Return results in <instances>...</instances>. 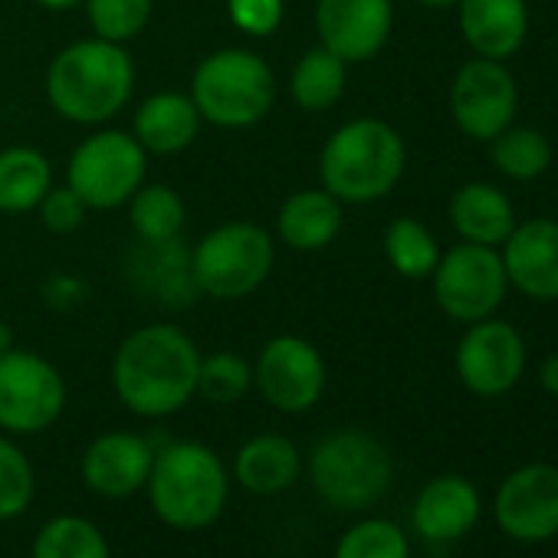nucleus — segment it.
I'll list each match as a JSON object with an SVG mask.
<instances>
[{"mask_svg":"<svg viewBox=\"0 0 558 558\" xmlns=\"http://www.w3.org/2000/svg\"><path fill=\"white\" fill-rule=\"evenodd\" d=\"M201 352L194 339L171 326L155 323L135 329L112 359L116 398L138 417H171L197 395Z\"/></svg>","mask_w":558,"mask_h":558,"instance_id":"obj_1","label":"nucleus"},{"mask_svg":"<svg viewBox=\"0 0 558 558\" xmlns=\"http://www.w3.org/2000/svg\"><path fill=\"white\" fill-rule=\"evenodd\" d=\"M135 93V63L122 44L99 37L60 50L47 70L50 106L76 125H106Z\"/></svg>","mask_w":558,"mask_h":558,"instance_id":"obj_2","label":"nucleus"},{"mask_svg":"<svg viewBox=\"0 0 558 558\" xmlns=\"http://www.w3.org/2000/svg\"><path fill=\"white\" fill-rule=\"evenodd\" d=\"M145 493L161 525L174 532H201L227 509L230 470L207 444L174 440L155 450Z\"/></svg>","mask_w":558,"mask_h":558,"instance_id":"obj_3","label":"nucleus"},{"mask_svg":"<svg viewBox=\"0 0 558 558\" xmlns=\"http://www.w3.org/2000/svg\"><path fill=\"white\" fill-rule=\"evenodd\" d=\"M408 168V145L385 119H352L339 125L319 151V181L342 204H375L388 197Z\"/></svg>","mask_w":558,"mask_h":558,"instance_id":"obj_4","label":"nucleus"},{"mask_svg":"<svg viewBox=\"0 0 558 558\" xmlns=\"http://www.w3.org/2000/svg\"><path fill=\"white\" fill-rule=\"evenodd\" d=\"M306 470L316 493L329 506L345 512L375 506L395 480L391 450L362 427H342L326 434L313 447Z\"/></svg>","mask_w":558,"mask_h":558,"instance_id":"obj_5","label":"nucleus"},{"mask_svg":"<svg viewBox=\"0 0 558 558\" xmlns=\"http://www.w3.org/2000/svg\"><path fill=\"white\" fill-rule=\"evenodd\" d=\"M276 76L269 63L243 47L204 57L191 76V102L217 129H250L272 109Z\"/></svg>","mask_w":558,"mask_h":558,"instance_id":"obj_6","label":"nucleus"},{"mask_svg":"<svg viewBox=\"0 0 558 558\" xmlns=\"http://www.w3.org/2000/svg\"><path fill=\"white\" fill-rule=\"evenodd\" d=\"M276 243L250 220H230L207 230L191 250V272L201 296L233 303L253 296L272 272Z\"/></svg>","mask_w":558,"mask_h":558,"instance_id":"obj_7","label":"nucleus"},{"mask_svg":"<svg viewBox=\"0 0 558 558\" xmlns=\"http://www.w3.org/2000/svg\"><path fill=\"white\" fill-rule=\"evenodd\" d=\"M145 174L148 151L138 138L119 129H102L76 145L66 168V184L89 210H116L145 184Z\"/></svg>","mask_w":558,"mask_h":558,"instance_id":"obj_8","label":"nucleus"},{"mask_svg":"<svg viewBox=\"0 0 558 558\" xmlns=\"http://www.w3.org/2000/svg\"><path fill=\"white\" fill-rule=\"evenodd\" d=\"M430 283L440 313L460 326L496 316L509 293L499 250L480 243H457L440 253Z\"/></svg>","mask_w":558,"mask_h":558,"instance_id":"obj_9","label":"nucleus"},{"mask_svg":"<svg viewBox=\"0 0 558 558\" xmlns=\"http://www.w3.org/2000/svg\"><path fill=\"white\" fill-rule=\"evenodd\" d=\"M66 408V381L53 362L37 352L11 349L0 355V430L44 434Z\"/></svg>","mask_w":558,"mask_h":558,"instance_id":"obj_10","label":"nucleus"},{"mask_svg":"<svg viewBox=\"0 0 558 558\" xmlns=\"http://www.w3.org/2000/svg\"><path fill=\"white\" fill-rule=\"evenodd\" d=\"M326 381L329 372L323 352L300 336L269 339L253 362V388L269 408L283 414L313 411L326 395Z\"/></svg>","mask_w":558,"mask_h":558,"instance_id":"obj_11","label":"nucleus"},{"mask_svg":"<svg viewBox=\"0 0 558 558\" xmlns=\"http://www.w3.org/2000/svg\"><path fill=\"white\" fill-rule=\"evenodd\" d=\"M515 112L519 86L506 63L476 57L457 70L450 83V116L463 135L489 145L515 122Z\"/></svg>","mask_w":558,"mask_h":558,"instance_id":"obj_12","label":"nucleus"},{"mask_svg":"<svg viewBox=\"0 0 558 558\" xmlns=\"http://www.w3.org/2000/svg\"><path fill=\"white\" fill-rule=\"evenodd\" d=\"M453 368L460 385L476 398L509 395L525 372V339L515 326L489 316L470 323L457 342Z\"/></svg>","mask_w":558,"mask_h":558,"instance_id":"obj_13","label":"nucleus"},{"mask_svg":"<svg viewBox=\"0 0 558 558\" xmlns=\"http://www.w3.org/2000/svg\"><path fill=\"white\" fill-rule=\"evenodd\" d=\"M493 515L502 535L522 545L558 535V466L525 463L512 470L493 499Z\"/></svg>","mask_w":558,"mask_h":558,"instance_id":"obj_14","label":"nucleus"},{"mask_svg":"<svg viewBox=\"0 0 558 558\" xmlns=\"http://www.w3.org/2000/svg\"><path fill=\"white\" fill-rule=\"evenodd\" d=\"M391 0H319L316 4L319 47H326L349 66L375 60L391 40Z\"/></svg>","mask_w":558,"mask_h":558,"instance_id":"obj_15","label":"nucleus"},{"mask_svg":"<svg viewBox=\"0 0 558 558\" xmlns=\"http://www.w3.org/2000/svg\"><path fill=\"white\" fill-rule=\"evenodd\" d=\"M499 256L509 290L532 303H558V220L535 217L515 223Z\"/></svg>","mask_w":558,"mask_h":558,"instance_id":"obj_16","label":"nucleus"},{"mask_svg":"<svg viewBox=\"0 0 558 558\" xmlns=\"http://www.w3.org/2000/svg\"><path fill=\"white\" fill-rule=\"evenodd\" d=\"M155 447L135 430L99 434L80 463L83 483L102 499H129L145 489L151 473Z\"/></svg>","mask_w":558,"mask_h":558,"instance_id":"obj_17","label":"nucleus"},{"mask_svg":"<svg viewBox=\"0 0 558 558\" xmlns=\"http://www.w3.org/2000/svg\"><path fill=\"white\" fill-rule=\"evenodd\" d=\"M480 512H483L480 489L466 476L444 473L424 483V489L414 496L411 525L424 542L450 545L463 538L466 532H473V525L480 522Z\"/></svg>","mask_w":558,"mask_h":558,"instance_id":"obj_18","label":"nucleus"},{"mask_svg":"<svg viewBox=\"0 0 558 558\" xmlns=\"http://www.w3.org/2000/svg\"><path fill=\"white\" fill-rule=\"evenodd\" d=\"M460 34L483 60H512L529 37L525 0H460Z\"/></svg>","mask_w":558,"mask_h":558,"instance_id":"obj_19","label":"nucleus"},{"mask_svg":"<svg viewBox=\"0 0 558 558\" xmlns=\"http://www.w3.org/2000/svg\"><path fill=\"white\" fill-rule=\"evenodd\" d=\"M129 276L142 296H151L171 310L191 306L201 296L191 272V253L181 246V236L165 243H142L132 253Z\"/></svg>","mask_w":558,"mask_h":558,"instance_id":"obj_20","label":"nucleus"},{"mask_svg":"<svg viewBox=\"0 0 558 558\" xmlns=\"http://www.w3.org/2000/svg\"><path fill=\"white\" fill-rule=\"evenodd\" d=\"M303 473L300 447L283 434H256L250 437L236 457L230 476L250 496H279L287 493Z\"/></svg>","mask_w":558,"mask_h":558,"instance_id":"obj_21","label":"nucleus"},{"mask_svg":"<svg viewBox=\"0 0 558 558\" xmlns=\"http://www.w3.org/2000/svg\"><path fill=\"white\" fill-rule=\"evenodd\" d=\"M342 223H345L342 201L332 197L326 187H310V191L290 194L276 214L279 240L300 253H319V250L332 246L342 233Z\"/></svg>","mask_w":558,"mask_h":558,"instance_id":"obj_22","label":"nucleus"},{"mask_svg":"<svg viewBox=\"0 0 558 558\" xmlns=\"http://www.w3.org/2000/svg\"><path fill=\"white\" fill-rule=\"evenodd\" d=\"M450 223L463 243L480 246H502L506 236L515 230V207L509 194L489 181H470L453 191L450 197Z\"/></svg>","mask_w":558,"mask_h":558,"instance_id":"obj_23","label":"nucleus"},{"mask_svg":"<svg viewBox=\"0 0 558 558\" xmlns=\"http://www.w3.org/2000/svg\"><path fill=\"white\" fill-rule=\"evenodd\" d=\"M201 112L184 93H155L135 109V138L148 155H181L201 135Z\"/></svg>","mask_w":558,"mask_h":558,"instance_id":"obj_24","label":"nucleus"},{"mask_svg":"<svg viewBox=\"0 0 558 558\" xmlns=\"http://www.w3.org/2000/svg\"><path fill=\"white\" fill-rule=\"evenodd\" d=\"M53 187V165L31 145L0 151V214H31Z\"/></svg>","mask_w":558,"mask_h":558,"instance_id":"obj_25","label":"nucleus"},{"mask_svg":"<svg viewBox=\"0 0 558 558\" xmlns=\"http://www.w3.org/2000/svg\"><path fill=\"white\" fill-rule=\"evenodd\" d=\"M345 83H349V63H342L326 47H313L293 66L290 93L303 112H329L345 96Z\"/></svg>","mask_w":558,"mask_h":558,"instance_id":"obj_26","label":"nucleus"},{"mask_svg":"<svg viewBox=\"0 0 558 558\" xmlns=\"http://www.w3.org/2000/svg\"><path fill=\"white\" fill-rule=\"evenodd\" d=\"M31 558H112V548L93 519L63 512L40 525L31 545Z\"/></svg>","mask_w":558,"mask_h":558,"instance_id":"obj_27","label":"nucleus"},{"mask_svg":"<svg viewBox=\"0 0 558 558\" xmlns=\"http://www.w3.org/2000/svg\"><path fill=\"white\" fill-rule=\"evenodd\" d=\"M489 155L496 171L509 181H535L555 165V151L548 138L538 129L515 125V122L489 142Z\"/></svg>","mask_w":558,"mask_h":558,"instance_id":"obj_28","label":"nucleus"},{"mask_svg":"<svg viewBox=\"0 0 558 558\" xmlns=\"http://www.w3.org/2000/svg\"><path fill=\"white\" fill-rule=\"evenodd\" d=\"M184 201L168 184H142L129 197V223L142 243H165L178 240L184 230Z\"/></svg>","mask_w":558,"mask_h":558,"instance_id":"obj_29","label":"nucleus"},{"mask_svg":"<svg viewBox=\"0 0 558 558\" xmlns=\"http://www.w3.org/2000/svg\"><path fill=\"white\" fill-rule=\"evenodd\" d=\"M385 256L404 279H427L440 259L437 236L414 217H398L385 230Z\"/></svg>","mask_w":558,"mask_h":558,"instance_id":"obj_30","label":"nucleus"},{"mask_svg":"<svg viewBox=\"0 0 558 558\" xmlns=\"http://www.w3.org/2000/svg\"><path fill=\"white\" fill-rule=\"evenodd\" d=\"M332 558H411V542L391 519H359L339 535Z\"/></svg>","mask_w":558,"mask_h":558,"instance_id":"obj_31","label":"nucleus"},{"mask_svg":"<svg viewBox=\"0 0 558 558\" xmlns=\"http://www.w3.org/2000/svg\"><path fill=\"white\" fill-rule=\"evenodd\" d=\"M253 391V365L236 352L201 355L197 368V395L214 404H233Z\"/></svg>","mask_w":558,"mask_h":558,"instance_id":"obj_32","label":"nucleus"},{"mask_svg":"<svg viewBox=\"0 0 558 558\" xmlns=\"http://www.w3.org/2000/svg\"><path fill=\"white\" fill-rule=\"evenodd\" d=\"M37 496V473L31 457L0 434V522L21 519Z\"/></svg>","mask_w":558,"mask_h":558,"instance_id":"obj_33","label":"nucleus"},{"mask_svg":"<svg viewBox=\"0 0 558 558\" xmlns=\"http://www.w3.org/2000/svg\"><path fill=\"white\" fill-rule=\"evenodd\" d=\"M83 8L93 37L125 47L148 27L155 0H83Z\"/></svg>","mask_w":558,"mask_h":558,"instance_id":"obj_34","label":"nucleus"},{"mask_svg":"<svg viewBox=\"0 0 558 558\" xmlns=\"http://www.w3.org/2000/svg\"><path fill=\"white\" fill-rule=\"evenodd\" d=\"M227 14L246 37H272L283 24V0H227Z\"/></svg>","mask_w":558,"mask_h":558,"instance_id":"obj_35","label":"nucleus"},{"mask_svg":"<svg viewBox=\"0 0 558 558\" xmlns=\"http://www.w3.org/2000/svg\"><path fill=\"white\" fill-rule=\"evenodd\" d=\"M86 204L80 201V194L70 184H53L44 201L37 204V214L44 220V227L50 233H73L76 227H83L86 220Z\"/></svg>","mask_w":558,"mask_h":558,"instance_id":"obj_36","label":"nucleus"},{"mask_svg":"<svg viewBox=\"0 0 558 558\" xmlns=\"http://www.w3.org/2000/svg\"><path fill=\"white\" fill-rule=\"evenodd\" d=\"M44 300L50 310H60V313H70L76 306H83L89 300V287L83 283L80 276H70V272H57L47 279L44 287Z\"/></svg>","mask_w":558,"mask_h":558,"instance_id":"obj_37","label":"nucleus"},{"mask_svg":"<svg viewBox=\"0 0 558 558\" xmlns=\"http://www.w3.org/2000/svg\"><path fill=\"white\" fill-rule=\"evenodd\" d=\"M538 385H542L545 395L558 398V355H548V359L542 362V368H538Z\"/></svg>","mask_w":558,"mask_h":558,"instance_id":"obj_38","label":"nucleus"},{"mask_svg":"<svg viewBox=\"0 0 558 558\" xmlns=\"http://www.w3.org/2000/svg\"><path fill=\"white\" fill-rule=\"evenodd\" d=\"M44 11H57V14H66V11H76L83 8V0H37Z\"/></svg>","mask_w":558,"mask_h":558,"instance_id":"obj_39","label":"nucleus"},{"mask_svg":"<svg viewBox=\"0 0 558 558\" xmlns=\"http://www.w3.org/2000/svg\"><path fill=\"white\" fill-rule=\"evenodd\" d=\"M11 349H14V329L0 319V355H8Z\"/></svg>","mask_w":558,"mask_h":558,"instance_id":"obj_40","label":"nucleus"},{"mask_svg":"<svg viewBox=\"0 0 558 558\" xmlns=\"http://www.w3.org/2000/svg\"><path fill=\"white\" fill-rule=\"evenodd\" d=\"M421 8H427V11H453L460 0H417Z\"/></svg>","mask_w":558,"mask_h":558,"instance_id":"obj_41","label":"nucleus"},{"mask_svg":"<svg viewBox=\"0 0 558 558\" xmlns=\"http://www.w3.org/2000/svg\"><path fill=\"white\" fill-rule=\"evenodd\" d=\"M555 171H558V165H555Z\"/></svg>","mask_w":558,"mask_h":558,"instance_id":"obj_42","label":"nucleus"}]
</instances>
